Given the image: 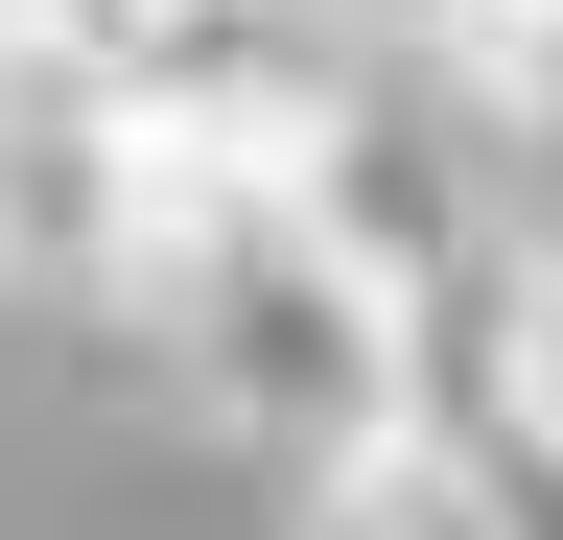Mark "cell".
<instances>
[{
  "instance_id": "6da1fadb",
  "label": "cell",
  "mask_w": 563,
  "mask_h": 540,
  "mask_svg": "<svg viewBox=\"0 0 563 540\" xmlns=\"http://www.w3.org/2000/svg\"><path fill=\"white\" fill-rule=\"evenodd\" d=\"M0 306H141V71L0 24Z\"/></svg>"
},
{
  "instance_id": "7a4b0ae2",
  "label": "cell",
  "mask_w": 563,
  "mask_h": 540,
  "mask_svg": "<svg viewBox=\"0 0 563 540\" xmlns=\"http://www.w3.org/2000/svg\"><path fill=\"white\" fill-rule=\"evenodd\" d=\"M422 71H446V118H493V142H563V0H399Z\"/></svg>"
},
{
  "instance_id": "3957f363",
  "label": "cell",
  "mask_w": 563,
  "mask_h": 540,
  "mask_svg": "<svg viewBox=\"0 0 563 540\" xmlns=\"http://www.w3.org/2000/svg\"><path fill=\"white\" fill-rule=\"evenodd\" d=\"M493 376H517V399H540V447H563V258H540L517 306H493Z\"/></svg>"
}]
</instances>
